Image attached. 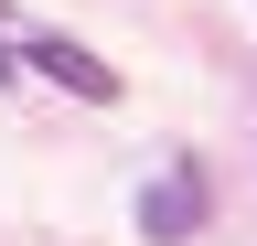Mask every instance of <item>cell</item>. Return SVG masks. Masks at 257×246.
<instances>
[{"label": "cell", "mask_w": 257, "mask_h": 246, "mask_svg": "<svg viewBox=\"0 0 257 246\" xmlns=\"http://www.w3.org/2000/svg\"><path fill=\"white\" fill-rule=\"evenodd\" d=\"M204 214H214L204 161H172V171L140 193V235H150V246H193V235H204Z\"/></svg>", "instance_id": "obj_1"}, {"label": "cell", "mask_w": 257, "mask_h": 246, "mask_svg": "<svg viewBox=\"0 0 257 246\" xmlns=\"http://www.w3.org/2000/svg\"><path fill=\"white\" fill-rule=\"evenodd\" d=\"M32 75H54L64 97H86V107H118V75L96 65L86 43H64V33H32Z\"/></svg>", "instance_id": "obj_2"}]
</instances>
